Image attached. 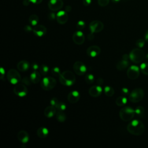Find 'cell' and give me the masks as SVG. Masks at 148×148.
<instances>
[{
    "mask_svg": "<svg viewBox=\"0 0 148 148\" xmlns=\"http://www.w3.org/2000/svg\"><path fill=\"white\" fill-rule=\"evenodd\" d=\"M127 129L131 134L139 136L143 134L145 130V127L141 121L139 120H134L128 124Z\"/></svg>",
    "mask_w": 148,
    "mask_h": 148,
    "instance_id": "obj_1",
    "label": "cell"
},
{
    "mask_svg": "<svg viewBox=\"0 0 148 148\" xmlns=\"http://www.w3.org/2000/svg\"><path fill=\"white\" fill-rule=\"evenodd\" d=\"M59 80L62 84L70 86L75 83V76L72 72L66 70L60 74L59 76Z\"/></svg>",
    "mask_w": 148,
    "mask_h": 148,
    "instance_id": "obj_2",
    "label": "cell"
},
{
    "mask_svg": "<svg viewBox=\"0 0 148 148\" xmlns=\"http://www.w3.org/2000/svg\"><path fill=\"white\" fill-rule=\"evenodd\" d=\"M145 54L140 48H135L131 50L129 54V58L134 63L141 62L145 58Z\"/></svg>",
    "mask_w": 148,
    "mask_h": 148,
    "instance_id": "obj_3",
    "label": "cell"
},
{
    "mask_svg": "<svg viewBox=\"0 0 148 148\" xmlns=\"http://www.w3.org/2000/svg\"><path fill=\"white\" fill-rule=\"evenodd\" d=\"M135 114V110L130 106H125L121 109L119 112L120 119L124 121H131Z\"/></svg>",
    "mask_w": 148,
    "mask_h": 148,
    "instance_id": "obj_4",
    "label": "cell"
},
{
    "mask_svg": "<svg viewBox=\"0 0 148 148\" xmlns=\"http://www.w3.org/2000/svg\"><path fill=\"white\" fill-rule=\"evenodd\" d=\"M145 92L142 88H135L130 92L129 100L133 103H136L140 101L143 98Z\"/></svg>",
    "mask_w": 148,
    "mask_h": 148,
    "instance_id": "obj_5",
    "label": "cell"
},
{
    "mask_svg": "<svg viewBox=\"0 0 148 148\" xmlns=\"http://www.w3.org/2000/svg\"><path fill=\"white\" fill-rule=\"evenodd\" d=\"M56 85V80L50 76L45 77L41 81V87L46 91H50Z\"/></svg>",
    "mask_w": 148,
    "mask_h": 148,
    "instance_id": "obj_6",
    "label": "cell"
},
{
    "mask_svg": "<svg viewBox=\"0 0 148 148\" xmlns=\"http://www.w3.org/2000/svg\"><path fill=\"white\" fill-rule=\"evenodd\" d=\"M7 79L12 84H17L21 80V76L18 72L14 69H10L7 73Z\"/></svg>",
    "mask_w": 148,
    "mask_h": 148,
    "instance_id": "obj_7",
    "label": "cell"
},
{
    "mask_svg": "<svg viewBox=\"0 0 148 148\" xmlns=\"http://www.w3.org/2000/svg\"><path fill=\"white\" fill-rule=\"evenodd\" d=\"M13 92L16 95L20 97H23L27 94L28 90L27 87L23 83H17L14 87Z\"/></svg>",
    "mask_w": 148,
    "mask_h": 148,
    "instance_id": "obj_8",
    "label": "cell"
},
{
    "mask_svg": "<svg viewBox=\"0 0 148 148\" xmlns=\"http://www.w3.org/2000/svg\"><path fill=\"white\" fill-rule=\"evenodd\" d=\"M103 24L99 20L92 21L89 24V28L92 33L99 32L103 29Z\"/></svg>",
    "mask_w": 148,
    "mask_h": 148,
    "instance_id": "obj_9",
    "label": "cell"
},
{
    "mask_svg": "<svg viewBox=\"0 0 148 148\" xmlns=\"http://www.w3.org/2000/svg\"><path fill=\"white\" fill-rule=\"evenodd\" d=\"M140 73L139 68L135 65H132L130 66L127 71V75L130 79L135 80L136 79Z\"/></svg>",
    "mask_w": 148,
    "mask_h": 148,
    "instance_id": "obj_10",
    "label": "cell"
},
{
    "mask_svg": "<svg viewBox=\"0 0 148 148\" xmlns=\"http://www.w3.org/2000/svg\"><path fill=\"white\" fill-rule=\"evenodd\" d=\"M73 68L75 73L80 76L84 75L87 70L86 65L81 61L75 62L73 64Z\"/></svg>",
    "mask_w": 148,
    "mask_h": 148,
    "instance_id": "obj_11",
    "label": "cell"
},
{
    "mask_svg": "<svg viewBox=\"0 0 148 148\" xmlns=\"http://www.w3.org/2000/svg\"><path fill=\"white\" fill-rule=\"evenodd\" d=\"M49 9L53 11H58L63 6V2L62 0H50L48 3Z\"/></svg>",
    "mask_w": 148,
    "mask_h": 148,
    "instance_id": "obj_12",
    "label": "cell"
},
{
    "mask_svg": "<svg viewBox=\"0 0 148 148\" xmlns=\"http://www.w3.org/2000/svg\"><path fill=\"white\" fill-rule=\"evenodd\" d=\"M72 39L75 44L80 45L84 43L85 37L84 34L81 31L79 30L74 32L72 36Z\"/></svg>",
    "mask_w": 148,
    "mask_h": 148,
    "instance_id": "obj_13",
    "label": "cell"
},
{
    "mask_svg": "<svg viewBox=\"0 0 148 148\" xmlns=\"http://www.w3.org/2000/svg\"><path fill=\"white\" fill-rule=\"evenodd\" d=\"M56 19L59 24H64L67 22L68 19V15L66 11L60 10L56 14Z\"/></svg>",
    "mask_w": 148,
    "mask_h": 148,
    "instance_id": "obj_14",
    "label": "cell"
},
{
    "mask_svg": "<svg viewBox=\"0 0 148 148\" xmlns=\"http://www.w3.org/2000/svg\"><path fill=\"white\" fill-rule=\"evenodd\" d=\"M32 31L34 34L38 37L43 36L47 32L46 28L43 25H36L34 26Z\"/></svg>",
    "mask_w": 148,
    "mask_h": 148,
    "instance_id": "obj_15",
    "label": "cell"
},
{
    "mask_svg": "<svg viewBox=\"0 0 148 148\" xmlns=\"http://www.w3.org/2000/svg\"><path fill=\"white\" fill-rule=\"evenodd\" d=\"M101 53V49L98 46H91L87 49V54L91 57H95Z\"/></svg>",
    "mask_w": 148,
    "mask_h": 148,
    "instance_id": "obj_16",
    "label": "cell"
},
{
    "mask_svg": "<svg viewBox=\"0 0 148 148\" xmlns=\"http://www.w3.org/2000/svg\"><path fill=\"white\" fill-rule=\"evenodd\" d=\"M102 92V89L101 86H93L91 87L88 90L89 94L92 97H99Z\"/></svg>",
    "mask_w": 148,
    "mask_h": 148,
    "instance_id": "obj_17",
    "label": "cell"
},
{
    "mask_svg": "<svg viewBox=\"0 0 148 148\" xmlns=\"http://www.w3.org/2000/svg\"><path fill=\"white\" fill-rule=\"evenodd\" d=\"M68 100L70 103H76L80 98V94L77 91L74 90L70 92L68 95Z\"/></svg>",
    "mask_w": 148,
    "mask_h": 148,
    "instance_id": "obj_18",
    "label": "cell"
},
{
    "mask_svg": "<svg viewBox=\"0 0 148 148\" xmlns=\"http://www.w3.org/2000/svg\"><path fill=\"white\" fill-rule=\"evenodd\" d=\"M56 113H57L56 108L51 105L50 106H47L44 110L45 116L48 118L52 117L55 114H56Z\"/></svg>",
    "mask_w": 148,
    "mask_h": 148,
    "instance_id": "obj_19",
    "label": "cell"
},
{
    "mask_svg": "<svg viewBox=\"0 0 148 148\" xmlns=\"http://www.w3.org/2000/svg\"><path fill=\"white\" fill-rule=\"evenodd\" d=\"M17 138L23 143H27L29 140L28 134L24 130H21L18 132Z\"/></svg>",
    "mask_w": 148,
    "mask_h": 148,
    "instance_id": "obj_20",
    "label": "cell"
},
{
    "mask_svg": "<svg viewBox=\"0 0 148 148\" xmlns=\"http://www.w3.org/2000/svg\"><path fill=\"white\" fill-rule=\"evenodd\" d=\"M17 68L21 72H25L29 68V64L26 60H21L17 64Z\"/></svg>",
    "mask_w": 148,
    "mask_h": 148,
    "instance_id": "obj_21",
    "label": "cell"
},
{
    "mask_svg": "<svg viewBox=\"0 0 148 148\" xmlns=\"http://www.w3.org/2000/svg\"><path fill=\"white\" fill-rule=\"evenodd\" d=\"M30 79H31V80L32 83H33L34 84L38 83L40 80L41 75L39 72H38L36 71H34L31 74Z\"/></svg>",
    "mask_w": 148,
    "mask_h": 148,
    "instance_id": "obj_22",
    "label": "cell"
},
{
    "mask_svg": "<svg viewBox=\"0 0 148 148\" xmlns=\"http://www.w3.org/2000/svg\"><path fill=\"white\" fill-rule=\"evenodd\" d=\"M36 134L40 138H45L49 134V130L46 127H40L36 131Z\"/></svg>",
    "mask_w": 148,
    "mask_h": 148,
    "instance_id": "obj_23",
    "label": "cell"
},
{
    "mask_svg": "<svg viewBox=\"0 0 148 148\" xmlns=\"http://www.w3.org/2000/svg\"><path fill=\"white\" fill-rule=\"evenodd\" d=\"M129 65V62L127 60L123 59L119 61L116 64V68L119 71H122L126 69Z\"/></svg>",
    "mask_w": 148,
    "mask_h": 148,
    "instance_id": "obj_24",
    "label": "cell"
},
{
    "mask_svg": "<svg viewBox=\"0 0 148 148\" xmlns=\"http://www.w3.org/2000/svg\"><path fill=\"white\" fill-rule=\"evenodd\" d=\"M56 119L58 121L62 123L66 120V115L64 111L57 110L56 113Z\"/></svg>",
    "mask_w": 148,
    "mask_h": 148,
    "instance_id": "obj_25",
    "label": "cell"
},
{
    "mask_svg": "<svg viewBox=\"0 0 148 148\" xmlns=\"http://www.w3.org/2000/svg\"><path fill=\"white\" fill-rule=\"evenodd\" d=\"M127 102V99L125 97H119L116 99V104L119 106H124L125 104H126Z\"/></svg>",
    "mask_w": 148,
    "mask_h": 148,
    "instance_id": "obj_26",
    "label": "cell"
},
{
    "mask_svg": "<svg viewBox=\"0 0 148 148\" xmlns=\"http://www.w3.org/2000/svg\"><path fill=\"white\" fill-rule=\"evenodd\" d=\"M39 17L36 14H32L29 17V22L32 26H35L38 24Z\"/></svg>",
    "mask_w": 148,
    "mask_h": 148,
    "instance_id": "obj_27",
    "label": "cell"
},
{
    "mask_svg": "<svg viewBox=\"0 0 148 148\" xmlns=\"http://www.w3.org/2000/svg\"><path fill=\"white\" fill-rule=\"evenodd\" d=\"M135 112L138 117H140V118L143 117V115H144V113H145V109L143 106H139L135 109Z\"/></svg>",
    "mask_w": 148,
    "mask_h": 148,
    "instance_id": "obj_28",
    "label": "cell"
},
{
    "mask_svg": "<svg viewBox=\"0 0 148 148\" xmlns=\"http://www.w3.org/2000/svg\"><path fill=\"white\" fill-rule=\"evenodd\" d=\"M104 92L108 97H112L114 93V90L113 87L110 86H106L104 88Z\"/></svg>",
    "mask_w": 148,
    "mask_h": 148,
    "instance_id": "obj_29",
    "label": "cell"
},
{
    "mask_svg": "<svg viewBox=\"0 0 148 148\" xmlns=\"http://www.w3.org/2000/svg\"><path fill=\"white\" fill-rule=\"evenodd\" d=\"M140 70L141 72L145 75H148V63L143 62L140 66Z\"/></svg>",
    "mask_w": 148,
    "mask_h": 148,
    "instance_id": "obj_30",
    "label": "cell"
},
{
    "mask_svg": "<svg viewBox=\"0 0 148 148\" xmlns=\"http://www.w3.org/2000/svg\"><path fill=\"white\" fill-rule=\"evenodd\" d=\"M39 69H40V73L43 75V76H45L47 74L48 72H49V68L47 65L43 64L40 67H39Z\"/></svg>",
    "mask_w": 148,
    "mask_h": 148,
    "instance_id": "obj_31",
    "label": "cell"
},
{
    "mask_svg": "<svg viewBox=\"0 0 148 148\" xmlns=\"http://www.w3.org/2000/svg\"><path fill=\"white\" fill-rule=\"evenodd\" d=\"M85 80L87 84H90L94 82V76L91 73H88L85 76Z\"/></svg>",
    "mask_w": 148,
    "mask_h": 148,
    "instance_id": "obj_32",
    "label": "cell"
},
{
    "mask_svg": "<svg viewBox=\"0 0 148 148\" xmlns=\"http://www.w3.org/2000/svg\"><path fill=\"white\" fill-rule=\"evenodd\" d=\"M56 109L57 110H61V111H64L66 109V105L65 103H64L62 102H58V104L56 106Z\"/></svg>",
    "mask_w": 148,
    "mask_h": 148,
    "instance_id": "obj_33",
    "label": "cell"
},
{
    "mask_svg": "<svg viewBox=\"0 0 148 148\" xmlns=\"http://www.w3.org/2000/svg\"><path fill=\"white\" fill-rule=\"evenodd\" d=\"M51 73L53 74V75L55 76H58L60 75L61 74V72H60V69L58 67H54L51 69Z\"/></svg>",
    "mask_w": 148,
    "mask_h": 148,
    "instance_id": "obj_34",
    "label": "cell"
},
{
    "mask_svg": "<svg viewBox=\"0 0 148 148\" xmlns=\"http://www.w3.org/2000/svg\"><path fill=\"white\" fill-rule=\"evenodd\" d=\"M145 42L143 39H138L136 41V45L139 48H142L145 45Z\"/></svg>",
    "mask_w": 148,
    "mask_h": 148,
    "instance_id": "obj_35",
    "label": "cell"
},
{
    "mask_svg": "<svg viewBox=\"0 0 148 148\" xmlns=\"http://www.w3.org/2000/svg\"><path fill=\"white\" fill-rule=\"evenodd\" d=\"M76 27L79 30L83 29L85 27V23L84 21L80 20L76 24Z\"/></svg>",
    "mask_w": 148,
    "mask_h": 148,
    "instance_id": "obj_36",
    "label": "cell"
},
{
    "mask_svg": "<svg viewBox=\"0 0 148 148\" xmlns=\"http://www.w3.org/2000/svg\"><path fill=\"white\" fill-rule=\"evenodd\" d=\"M109 0H98V3L102 7H105L108 5Z\"/></svg>",
    "mask_w": 148,
    "mask_h": 148,
    "instance_id": "obj_37",
    "label": "cell"
},
{
    "mask_svg": "<svg viewBox=\"0 0 148 148\" xmlns=\"http://www.w3.org/2000/svg\"><path fill=\"white\" fill-rule=\"evenodd\" d=\"M21 82L23 84H25V85H30L31 84V83L32 82L31 80V79H29L28 77H24L22 80H21Z\"/></svg>",
    "mask_w": 148,
    "mask_h": 148,
    "instance_id": "obj_38",
    "label": "cell"
},
{
    "mask_svg": "<svg viewBox=\"0 0 148 148\" xmlns=\"http://www.w3.org/2000/svg\"><path fill=\"white\" fill-rule=\"evenodd\" d=\"M59 101L57 99V98H53L51 100H50V104L53 106H54V107H56L57 106V105L58 104Z\"/></svg>",
    "mask_w": 148,
    "mask_h": 148,
    "instance_id": "obj_39",
    "label": "cell"
},
{
    "mask_svg": "<svg viewBox=\"0 0 148 148\" xmlns=\"http://www.w3.org/2000/svg\"><path fill=\"white\" fill-rule=\"evenodd\" d=\"M91 3V0H83V4L85 6H87L90 5Z\"/></svg>",
    "mask_w": 148,
    "mask_h": 148,
    "instance_id": "obj_40",
    "label": "cell"
},
{
    "mask_svg": "<svg viewBox=\"0 0 148 148\" xmlns=\"http://www.w3.org/2000/svg\"><path fill=\"white\" fill-rule=\"evenodd\" d=\"M39 68V67L38 64H36V63H33V64H32V68L34 69V71H36Z\"/></svg>",
    "mask_w": 148,
    "mask_h": 148,
    "instance_id": "obj_41",
    "label": "cell"
},
{
    "mask_svg": "<svg viewBox=\"0 0 148 148\" xmlns=\"http://www.w3.org/2000/svg\"><path fill=\"white\" fill-rule=\"evenodd\" d=\"M30 2L34 3V4H39L42 2V0H29Z\"/></svg>",
    "mask_w": 148,
    "mask_h": 148,
    "instance_id": "obj_42",
    "label": "cell"
},
{
    "mask_svg": "<svg viewBox=\"0 0 148 148\" xmlns=\"http://www.w3.org/2000/svg\"><path fill=\"white\" fill-rule=\"evenodd\" d=\"M24 30H25L26 32H29V31H32L33 29H32V28H31L29 25H26V26L24 27Z\"/></svg>",
    "mask_w": 148,
    "mask_h": 148,
    "instance_id": "obj_43",
    "label": "cell"
},
{
    "mask_svg": "<svg viewBox=\"0 0 148 148\" xmlns=\"http://www.w3.org/2000/svg\"><path fill=\"white\" fill-rule=\"evenodd\" d=\"M49 18L51 20H54L56 18V14L54 13H51L49 14Z\"/></svg>",
    "mask_w": 148,
    "mask_h": 148,
    "instance_id": "obj_44",
    "label": "cell"
},
{
    "mask_svg": "<svg viewBox=\"0 0 148 148\" xmlns=\"http://www.w3.org/2000/svg\"><path fill=\"white\" fill-rule=\"evenodd\" d=\"M97 83H98V85H102L103 83V80L102 78H98L97 79Z\"/></svg>",
    "mask_w": 148,
    "mask_h": 148,
    "instance_id": "obj_45",
    "label": "cell"
},
{
    "mask_svg": "<svg viewBox=\"0 0 148 148\" xmlns=\"http://www.w3.org/2000/svg\"><path fill=\"white\" fill-rule=\"evenodd\" d=\"M94 33H92V32H90L88 36H87V38L90 40H91L94 39V35H93Z\"/></svg>",
    "mask_w": 148,
    "mask_h": 148,
    "instance_id": "obj_46",
    "label": "cell"
},
{
    "mask_svg": "<svg viewBox=\"0 0 148 148\" xmlns=\"http://www.w3.org/2000/svg\"><path fill=\"white\" fill-rule=\"evenodd\" d=\"M121 92H122V93L124 94H127L128 93V90L127 88L124 87V88H123L121 89Z\"/></svg>",
    "mask_w": 148,
    "mask_h": 148,
    "instance_id": "obj_47",
    "label": "cell"
},
{
    "mask_svg": "<svg viewBox=\"0 0 148 148\" xmlns=\"http://www.w3.org/2000/svg\"><path fill=\"white\" fill-rule=\"evenodd\" d=\"M5 72V70L3 69V68H0V73H1V75H2L1 79H2V77H3V75H4Z\"/></svg>",
    "mask_w": 148,
    "mask_h": 148,
    "instance_id": "obj_48",
    "label": "cell"
},
{
    "mask_svg": "<svg viewBox=\"0 0 148 148\" xmlns=\"http://www.w3.org/2000/svg\"><path fill=\"white\" fill-rule=\"evenodd\" d=\"M145 40L148 42V29L146 31L145 34Z\"/></svg>",
    "mask_w": 148,
    "mask_h": 148,
    "instance_id": "obj_49",
    "label": "cell"
},
{
    "mask_svg": "<svg viewBox=\"0 0 148 148\" xmlns=\"http://www.w3.org/2000/svg\"><path fill=\"white\" fill-rule=\"evenodd\" d=\"M65 10L66 12H71V7L70 6H66L65 7Z\"/></svg>",
    "mask_w": 148,
    "mask_h": 148,
    "instance_id": "obj_50",
    "label": "cell"
},
{
    "mask_svg": "<svg viewBox=\"0 0 148 148\" xmlns=\"http://www.w3.org/2000/svg\"><path fill=\"white\" fill-rule=\"evenodd\" d=\"M112 1V2H114V3H118L121 0H111Z\"/></svg>",
    "mask_w": 148,
    "mask_h": 148,
    "instance_id": "obj_51",
    "label": "cell"
}]
</instances>
